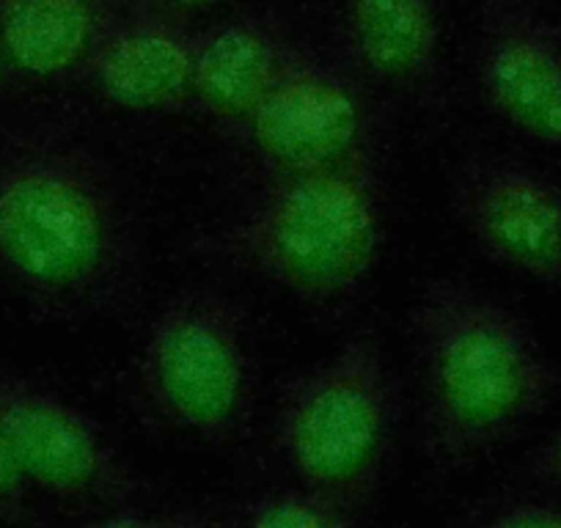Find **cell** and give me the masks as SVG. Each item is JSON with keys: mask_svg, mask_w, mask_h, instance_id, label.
I'll use <instances>...</instances> for the list:
<instances>
[{"mask_svg": "<svg viewBox=\"0 0 561 528\" xmlns=\"http://www.w3.org/2000/svg\"><path fill=\"white\" fill-rule=\"evenodd\" d=\"M350 61L366 85L419 113L444 111L440 0H342Z\"/></svg>", "mask_w": 561, "mask_h": 528, "instance_id": "11", "label": "cell"}, {"mask_svg": "<svg viewBox=\"0 0 561 528\" xmlns=\"http://www.w3.org/2000/svg\"><path fill=\"white\" fill-rule=\"evenodd\" d=\"M386 229V160L371 144L328 171L259 185L245 207L202 231L191 253L317 314L342 317L375 278Z\"/></svg>", "mask_w": 561, "mask_h": 528, "instance_id": "3", "label": "cell"}, {"mask_svg": "<svg viewBox=\"0 0 561 528\" xmlns=\"http://www.w3.org/2000/svg\"><path fill=\"white\" fill-rule=\"evenodd\" d=\"M295 45L287 28L262 12H242L196 31L191 107L231 133L278 80Z\"/></svg>", "mask_w": 561, "mask_h": 528, "instance_id": "12", "label": "cell"}, {"mask_svg": "<svg viewBox=\"0 0 561 528\" xmlns=\"http://www.w3.org/2000/svg\"><path fill=\"white\" fill-rule=\"evenodd\" d=\"M158 523L180 526H248V528H344L360 523L355 512L344 509L317 490L293 484V487L267 490L248 498L220 504L213 512H185L165 515Z\"/></svg>", "mask_w": 561, "mask_h": 528, "instance_id": "14", "label": "cell"}, {"mask_svg": "<svg viewBox=\"0 0 561 528\" xmlns=\"http://www.w3.org/2000/svg\"><path fill=\"white\" fill-rule=\"evenodd\" d=\"M473 80L501 124L561 154V23L539 0H482Z\"/></svg>", "mask_w": 561, "mask_h": 528, "instance_id": "9", "label": "cell"}, {"mask_svg": "<svg viewBox=\"0 0 561 528\" xmlns=\"http://www.w3.org/2000/svg\"><path fill=\"white\" fill-rule=\"evenodd\" d=\"M28 479L0 429V523L31 520V501H34Z\"/></svg>", "mask_w": 561, "mask_h": 528, "instance_id": "16", "label": "cell"}, {"mask_svg": "<svg viewBox=\"0 0 561 528\" xmlns=\"http://www.w3.org/2000/svg\"><path fill=\"white\" fill-rule=\"evenodd\" d=\"M124 402L158 438L209 451L245 446L259 405V355L245 306L215 287L169 295L129 358Z\"/></svg>", "mask_w": 561, "mask_h": 528, "instance_id": "4", "label": "cell"}, {"mask_svg": "<svg viewBox=\"0 0 561 528\" xmlns=\"http://www.w3.org/2000/svg\"><path fill=\"white\" fill-rule=\"evenodd\" d=\"M259 185L317 174L377 144L369 85L355 67L295 45L278 80L231 129Z\"/></svg>", "mask_w": 561, "mask_h": 528, "instance_id": "6", "label": "cell"}, {"mask_svg": "<svg viewBox=\"0 0 561 528\" xmlns=\"http://www.w3.org/2000/svg\"><path fill=\"white\" fill-rule=\"evenodd\" d=\"M152 3H158V7L163 9H171V12L176 14H185V18H196V14L213 12V9L224 7V3H229V0H152Z\"/></svg>", "mask_w": 561, "mask_h": 528, "instance_id": "18", "label": "cell"}, {"mask_svg": "<svg viewBox=\"0 0 561 528\" xmlns=\"http://www.w3.org/2000/svg\"><path fill=\"white\" fill-rule=\"evenodd\" d=\"M102 18L96 0H0V61L42 83L83 74Z\"/></svg>", "mask_w": 561, "mask_h": 528, "instance_id": "13", "label": "cell"}, {"mask_svg": "<svg viewBox=\"0 0 561 528\" xmlns=\"http://www.w3.org/2000/svg\"><path fill=\"white\" fill-rule=\"evenodd\" d=\"M0 72H3V61H0Z\"/></svg>", "mask_w": 561, "mask_h": 528, "instance_id": "19", "label": "cell"}, {"mask_svg": "<svg viewBox=\"0 0 561 528\" xmlns=\"http://www.w3.org/2000/svg\"><path fill=\"white\" fill-rule=\"evenodd\" d=\"M451 220L473 251L561 300V180L504 152L460 154L446 176Z\"/></svg>", "mask_w": 561, "mask_h": 528, "instance_id": "8", "label": "cell"}, {"mask_svg": "<svg viewBox=\"0 0 561 528\" xmlns=\"http://www.w3.org/2000/svg\"><path fill=\"white\" fill-rule=\"evenodd\" d=\"M399 422L397 371L377 328L366 325L280 382L273 444L295 482L364 520L391 473Z\"/></svg>", "mask_w": 561, "mask_h": 528, "instance_id": "5", "label": "cell"}, {"mask_svg": "<svg viewBox=\"0 0 561 528\" xmlns=\"http://www.w3.org/2000/svg\"><path fill=\"white\" fill-rule=\"evenodd\" d=\"M424 460L460 477L520 438L561 397L531 322L462 276L427 278L408 309Z\"/></svg>", "mask_w": 561, "mask_h": 528, "instance_id": "2", "label": "cell"}, {"mask_svg": "<svg viewBox=\"0 0 561 528\" xmlns=\"http://www.w3.org/2000/svg\"><path fill=\"white\" fill-rule=\"evenodd\" d=\"M149 271L138 202L89 129L39 116L0 133V298L47 325L122 322Z\"/></svg>", "mask_w": 561, "mask_h": 528, "instance_id": "1", "label": "cell"}, {"mask_svg": "<svg viewBox=\"0 0 561 528\" xmlns=\"http://www.w3.org/2000/svg\"><path fill=\"white\" fill-rule=\"evenodd\" d=\"M460 520L477 528H561V493L531 487L484 495Z\"/></svg>", "mask_w": 561, "mask_h": 528, "instance_id": "15", "label": "cell"}, {"mask_svg": "<svg viewBox=\"0 0 561 528\" xmlns=\"http://www.w3.org/2000/svg\"><path fill=\"white\" fill-rule=\"evenodd\" d=\"M0 429L36 495L113 523L147 509V482L105 429L34 377L0 369Z\"/></svg>", "mask_w": 561, "mask_h": 528, "instance_id": "7", "label": "cell"}, {"mask_svg": "<svg viewBox=\"0 0 561 528\" xmlns=\"http://www.w3.org/2000/svg\"><path fill=\"white\" fill-rule=\"evenodd\" d=\"M520 471L531 487L561 493V422L523 457Z\"/></svg>", "mask_w": 561, "mask_h": 528, "instance_id": "17", "label": "cell"}, {"mask_svg": "<svg viewBox=\"0 0 561 528\" xmlns=\"http://www.w3.org/2000/svg\"><path fill=\"white\" fill-rule=\"evenodd\" d=\"M196 31L191 18L152 0L107 9L83 74L96 100L138 116L191 107Z\"/></svg>", "mask_w": 561, "mask_h": 528, "instance_id": "10", "label": "cell"}]
</instances>
